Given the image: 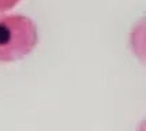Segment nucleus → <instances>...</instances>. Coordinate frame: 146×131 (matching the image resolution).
I'll return each mask as SVG.
<instances>
[{"mask_svg": "<svg viewBox=\"0 0 146 131\" xmlns=\"http://www.w3.org/2000/svg\"><path fill=\"white\" fill-rule=\"evenodd\" d=\"M135 131H146V118L142 119L139 123H138V126H137Z\"/></svg>", "mask_w": 146, "mask_h": 131, "instance_id": "obj_4", "label": "nucleus"}, {"mask_svg": "<svg viewBox=\"0 0 146 131\" xmlns=\"http://www.w3.org/2000/svg\"><path fill=\"white\" fill-rule=\"evenodd\" d=\"M19 1L21 0H0V15L8 11V10H11V8H14Z\"/></svg>", "mask_w": 146, "mask_h": 131, "instance_id": "obj_3", "label": "nucleus"}, {"mask_svg": "<svg viewBox=\"0 0 146 131\" xmlns=\"http://www.w3.org/2000/svg\"><path fill=\"white\" fill-rule=\"evenodd\" d=\"M36 22L22 14L0 15V63L17 62L29 56L38 44Z\"/></svg>", "mask_w": 146, "mask_h": 131, "instance_id": "obj_1", "label": "nucleus"}, {"mask_svg": "<svg viewBox=\"0 0 146 131\" xmlns=\"http://www.w3.org/2000/svg\"><path fill=\"white\" fill-rule=\"evenodd\" d=\"M128 48L134 57L146 66V14L131 26L128 33Z\"/></svg>", "mask_w": 146, "mask_h": 131, "instance_id": "obj_2", "label": "nucleus"}]
</instances>
